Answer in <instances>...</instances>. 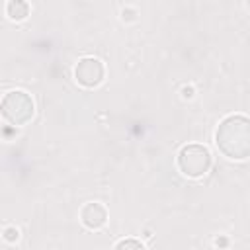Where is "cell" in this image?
I'll return each instance as SVG.
<instances>
[{
	"label": "cell",
	"mask_w": 250,
	"mask_h": 250,
	"mask_svg": "<svg viewBox=\"0 0 250 250\" xmlns=\"http://www.w3.org/2000/svg\"><path fill=\"white\" fill-rule=\"evenodd\" d=\"M6 14H8L10 20H14V21H21V20L27 18V14H29V6H27L25 0H10V2L6 4Z\"/></svg>",
	"instance_id": "6"
},
{
	"label": "cell",
	"mask_w": 250,
	"mask_h": 250,
	"mask_svg": "<svg viewBox=\"0 0 250 250\" xmlns=\"http://www.w3.org/2000/svg\"><path fill=\"white\" fill-rule=\"evenodd\" d=\"M18 236H20V230H18L16 227H8V229L4 230V238H6L8 242H14V240H18Z\"/></svg>",
	"instance_id": "8"
},
{
	"label": "cell",
	"mask_w": 250,
	"mask_h": 250,
	"mask_svg": "<svg viewBox=\"0 0 250 250\" xmlns=\"http://www.w3.org/2000/svg\"><path fill=\"white\" fill-rule=\"evenodd\" d=\"M115 248H143V242H141V240L127 238V240H119V242L115 244Z\"/></svg>",
	"instance_id": "7"
},
{
	"label": "cell",
	"mask_w": 250,
	"mask_h": 250,
	"mask_svg": "<svg viewBox=\"0 0 250 250\" xmlns=\"http://www.w3.org/2000/svg\"><path fill=\"white\" fill-rule=\"evenodd\" d=\"M105 76V68L102 64V61L94 59V57H84L78 61L76 68H74V78L80 86L84 88H96L102 84Z\"/></svg>",
	"instance_id": "4"
},
{
	"label": "cell",
	"mask_w": 250,
	"mask_h": 250,
	"mask_svg": "<svg viewBox=\"0 0 250 250\" xmlns=\"http://www.w3.org/2000/svg\"><path fill=\"white\" fill-rule=\"evenodd\" d=\"M178 168L188 178H201L211 168V152L203 145H186L178 152Z\"/></svg>",
	"instance_id": "3"
},
{
	"label": "cell",
	"mask_w": 250,
	"mask_h": 250,
	"mask_svg": "<svg viewBox=\"0 0 250 250\" xmlns=\"http://www.w3.org/2000/svg\"><path fill=\"white\" fill-rule=\"evenodd\" d=\"M217 148L232 160H244L250 154V121L246 115H229L215 133Z\"/></svg>",
	"instance_id": "1"
},
{
	"label": "cell",
	"mask_w": 250,
	"mask_h": 250,
	"mask_svg": "<svg viewBox=\"0 0 250 250\" xmlns=\"http://www.w3.org/2000/svg\"><path fill=\"white\" fill-rule=\"evenodd\" d=\"M35 105L29 94L21 90L8 92L0 102V113L10 125H25L33 117Z\"/></svg>",
	"instance_id": "2"
},
{
	"label": "cell",
	"mask_w": 250,
	"mask_h": 250,
	"mask_svg": "<svg viewBox=\"0 0 250 250\" xmlns=\"http://www.w3.org/2000/svg\"><path fill=\"white\" fill-rule=\"evenodd\" d=\"M182 96H184V98H193V88H191V86H186V88L182 90Z\"/></svg>",
	"instance_id": "9"
},
{
	"label": "cell",
	"mask_w": 250,
	"mask_h": 250,
	"mask_svg": "<svg viewBox=\"0 0 250 250\" xmlns=\"http://www.w3.org/2000/svg\"><path fill=\"white\" fill-rule=\"evenodd\" d=\"M123 14H127V20H133L135 18V10H127V12L123 10Z\"/></svg>",
	"instance_id": "10"
},
{
	"label": "cell",
	"mask_w": 250,
	"mask_h": 250,
	"mask_svg": "<svg viewBox=\"0 0 250 250\" xmlns=\"http://www.w3.org/2000/svg\"><path fill=\"white\" fill-rule=\"evenodd\" d=\"M80 219H82L84 227H88V229H92V230H98V229H102V227L105 225V221H107V211H105V207L100 205V203H86V205L82 207V211H80Z\"/></svg>",
	"instance_id": "5"
}]
</instances>
